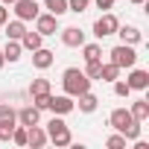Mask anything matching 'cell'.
Segmentation results:
<instances>
[{
  "instance_id": "cell-1",
  "label": "cell",
  "mask_w": 149,
  "mask_h": 149,
  "mask_svg": "<svg viewBox=\"0 0 149 149\" xmlns=\"http://www.w3.org/2000/svg\"><path fill=\"white\" fill-rule=\"evenodd\" d=\"M108 126H111L114 132H120L126 140H137V137H140V123L132 117L129 108H114V111L108 114Z\"/></svg>"
},
{
  "instance_id": "cell-2",
  "label": "cell",
  "mask_w": 149,
  "mask_h": 149,
  "mask_svg": "<svg viewBox=\"0 0 149 149\" xmlns=\"http://www.w3.org/2000/svg\"><path fill=\"white\" fill-rule=\"evenodd\" d=\"M61 88H64L67 97L76 100L79 94L91 91V79L85 76V70H79V67H67V70L61 73Z\"/></svg>"
},
{
  "instance_id": "cell-3",
  "label": "cell",
  "mask_w": 149,
  "mask_h": 149,
  "mask_svg": "<svg viewBox=\"0 0 149 149\" xmlns=\"http://www.w3.org/2000/svg\"><path fill=\"white\" fill-rule=\"evenodd\" d=\"M47 140H50L53 146H58V149H61V146H70V143H73L70 126H67V123H64V120H61L58 114H56V117H53V120L47 123Z\"/></svg>"
},
{
  "instance_id": "cell-4",
  "label": "cell",
  "mask_w": 149,
  "mask_h": 149,
  "mask_svg": "<svg viewBox=\"0 0 149 149\" xmlns=\"http://www.w3.org/2000/svg\"><path fill=\"white\" fill-rule=\"evenodd\" d=\"M108 56H111V64H117L120 70H123V67L129 70V67H134V64H137L134 44H123V41H120L117 47H111V53H108Z\"/></svg>"
},
{
  "instance_id": "cell-5",
  "label": "cell",
  "mask_w": 149,
  "mask_h": 149,
  "mask_svg": "<svg viewBox=\"0 0 149 149\" xmlns=\"http://www.w3.org/2000/svg\"><path fill=\"white\" fill-rule=\"evenodd\" d=\"M117 26H120V21H117L111 12H102V15L94 21V35H97V38H108V35L117 32Z\"/></svg>"
},
{
  "instance_id": "cell-6",
  "label": "cell",
  "mask_w": 149,
  "mask_h": 149,
  "mask_svg": "<svg viewBox=\"0 0 149 149\" xmlns=\"http://www.w3.org/2000/svg\"><path fill=\"white\" fill-rule=\"evenodd\" d=\"M12 6H15V9H12V12H15V18H18V21H24V24H26V21H35V18H38V12H41L35 0H15Z\"/></svg>"
},
{
  "instance_id": "cell-7",
  "label": "cell",
  "mask_w": 149,
  "mask_h": 149,
  "mask_svg": "<svg viewBox=\"0 0 149 149\" xmlns=\"http://www.w3.org/2000/svg\"><path fill=\"white\" fill-rule=\"evenodd\" d=\"M47 108H50L53 114L64 117V114H70L73 108H76V102H73V97H67V94H58V97H53V94H50V102H47Z\"/></svg>"
},
{
  "instance_id": "cell-8",
  "label": "cell",
  "mask_w": 149,
  "mask_h": 149,
  "mask_svg": "<svg viewBox=\"0 0 149 149\" xmlns=\"http://www.w3.org/2000/svg\"><path fill=\"white\" fill-rule=\"evenodd\" d=\"M35 32H41V35H56V32H58V18L50 15V12H38V18H35Z\"/></svg>"
},
{
  "instance_id": "cell-9",
  "label": "cell",
  "mask_w": 149,
  "mask_h": 149,
  "mask_svg": "<svg viewBox=\"0 0 149 149\" xmlns=\"http://www.w3.org/2000/svg\"><path fill=\"white\" fill-rule=\"evenodd\" d=\"M129 88L132 91H146L149 88V70H140V67H129V76H126Z\"/></svg>"
},
{
  "instance_id": "cell-10",
  "label": "cell",
  "mask_w": 149,
  "mask_h": 149,
  "mask_svg": "<svg viewBox=\"0 0 149 149\" xmlns=\"http://www.w3.org/2000/svg\"><path fill=\"white\" fill-rule=\"evenodd\" d=\"M50 140H47V132L35 123V126H26V146H32V149H41V146H47Z\"/></svg>"
},
{
  "instance_id": "cell-11",
  "label": "cell",
  "mask_w": 149,
  "mask_h": 149,
  "mask_svg": "<svg viewBox=\"0 0 149 149\" xmlns=\"http://www.w3.org/2000/svg\"><path fill=\"white\" fill-rule=\"evenodd\" d=\"M61 44L64 47H82L85 44V32L79 26H64L61 29Z\"/></svg>"
},
{
  "instance_id": "cell-12",
  "label": "cell",
  "mask_w": 149,
  "mask_h": 149,
  "mask_svg": "<svg viewBox=\"0 0 149 149\" xmlns=\"http://www.w3.org/2000/svg\"><path fill=\"white\" fill-rule=\"evenodd\" d=\"M53 61H56V53H53V50H47V47H38V50H32V67H38V70H47Z\"/></svg>"
},
{
  "instance_id": "cell-13",
  "label": "cell",
  "mask_w": 149,
  "mask_h": 149,
  "mask_svg": "<svg viewBox=\"0 0 149 149\" xmlns=\"http://www.w3.org/2000/svg\"><path fill=\"white\" fill-rule=\"evenodd\" d=\"M114 35H120V41H123V44H140V38H143V32H140L137 26H132V24L117 26V32H114Z\"/></svg>"
},
{
  "instance_id": "cell-14",
  "label": "cell",
  "mask_w": 149,
  "mask_h": 149,
  "mask_svg": "<svg viewBox=\"0 0 149 149\" xmlns=\"http://www.w3.org/2000/svg\"><path fill=\"white\" fill-rule=\"evenodd\" d=\"M18 123L21 126H35V123H41V111L35 105H24V108H18Z\"/></svg>"
},
{
  "instance_id": "cell-15",
  "label": "cell",
  "mask_w": 149,
  "mask_h": 149,
  "mask_svg": "<svg viewBox=\"0 0 149 149\" xmlns=\"http://www.w3.org/2000/svg\"><path fill=\"white\" fill-rule=\"evenodd\" d=\"M76 100H79V102H76V108H79L82 114H94V111H97V105H100V100H97V97H94L91 91H85V94H79Z\"/></svg>"
},
{
  "instance_id": "cell-16",
  "label": "cell",
  "mask_w": 149,
  "mask_h": 149,
  "mask_svg": "<svg viewBox=\"0 0 149 149\" xmlns=\"http://www.w3.org/2000/svg\"><path fill=\"white\" fill-rule=\"evenodd\" d=\"M129 111H132V117H134L137 123H146V120H149V100H134Z\"/></svg>"
},
{
  "instance_id": "cell-17",
  "label": "cell",
  "mask_w": 149,
  "mask_h": 149,
  "mask_svg": "<svg viewBox=\"0 0 149 149\" xmlns=\"http://www.w3.org/2000/svg\"><path fill=\"white\" fill-rule=\"evenodd\" d=\"M3 26H6V38H12V41H21V35L26 32V24L18 21V18H15V21H6Z\"/></svg>"
},
{
  "instance_id": "cell-18",
  "label": "cell",
  "mask_w": 149,
  "mask_h": 149,
  "mask_svg": "<svg viewBox=\"0 0 149 149\" xmlns=\"http://www.w3.org/2000/svg\"><path fill=\"white\" fill-rule=\"evenodd\" d=\"M41 41H44V35H41V32H29V29H26V32L21 35V47H24V50H29V53H32V50H38V47H41Z\"/></svg>"
},
{
  "instance_id": "cell-19",
  "label": "cell",
  "mask_w": 149,
  "mask_h": 149,
  "mask_svg": "<svg viewBox=\"0 0 149 149\" xmlns=\"http://www.w3.org/2000/svg\"><path fill=\"white\" fill-rule=\"evenodd\" d=\"M21 53H24L21 41H12V38H9V41H6V50H3V58L15 64V61H21Z\"/></svg>"
},
{
  "instance_id": "cell-20",
  "label": "cell",
  "mask_w": 149,
  "mask_h": 149,
  "mask_svg": "<svg viewBox=\"0 0 149 149\" xmlns=\"http://www.w3.org/2000/svg\"><path fill=\"white\" fill-rule=\"evenodd\" d=\"M44 9H47L50 15H56V18H61V15L67 12V0H44Z\"/></svg>"
},
{
  "instance_id": "cell-21",
  "label": "cell",
  "mask_w": 149,
  "mask_h": 149,
  "mask_svg": "<svg viewBox=\"0 0 149 149\" xmlns=\"http://www.w3.org/2000/svg\"><path fill=\"white\" fill-rule=\"evenodd\" d=\"M0 123H6V126H15V123H18V111H15L9 102L0 105Z\"/></svg>"
},
{
  "instance_id": "cell-22",
  "label": "cell",
  "mask_w": 149,
  "mask_h": 149,
  "mask_svg": "<svg viewBox=\"0 0 149 149\" xmlns=\"http://www.w3.org/2000/svg\"><path fill=\"white\" fill-rule=\"evenodd\" d=\"M50 94V79H32L29 82V97H41Z\"/></svg>"
},
{
  "instance_id": "cell-23",
  "label": "cell",
  "mask_w": 149,
  "mask_h": 149,
  "mask_svg": "<svg viewBox=\"0 0 149 149\" xmlns=\"http://www.w3.org/2000/svg\"><path fill=\"white\" fill-rule=\"evenodd\" d=\"M100 79H102V82H114V79H120V67H117V64H111V61H108V64H102Z\"/></svg>"
},
{
  "instance_id": "cell-24",
  "label": "cell",
  "mask_w": 149,
  "mask_h": 149,
  "mask_svg": "<svg viewBox=\"0 0 149 149\" xmlns=\"http://www.w3.org/2000/svg\"><path fill=\"white\" fill-rule=\"evenodd\" d=\"M100 70H102V58H94V61H85V76L94 82L100 79Z\"/></svg>"
},
{
  "instance_id": "cell-25",
  "label": "cell",
  "mask_w": 149,
  "mask_h": 149,
  "mask_svg": "<svg viewBox=\"0 0 149 149\" xmlns=\"http://www.w3.org/2000/svg\"><path fill=\"white\" fill-rule=\"evenodd\" d=\"M82 56H85V61L102 58V47H100V44H82Z\"/></svg>"
},
{
  "instance_id": "cell-26",
  "label": "cell",
  "mask_w": 149,
  "mask_h": 149,
  "mask_svg": "<svg viewBox=\"0 0 149 149\" xmlns=\"http://www.w3.org/2000/svg\"><path fill=\"white\" fill-rule=\"evenodd\" d=\"M12 143L15 146H26V126H15V132H12Z\"/></svg>"
},
{
  "instance_id": "cell-27",
  "label": "cell",
  "mask_w": 149,
  "mask_h": 149,
  "mask_svg": "<svg viewBox=\"0 0 149 149\" xmlns=\"http://www.w3.org/2000/svg\"><path fill=\"white\" fill-rule=\"evenodd\" d=\"M88 6H91V0H67V12H76V15H82Z\"/></svg>"
},
{
  "instance_id": "cell-28",
  "label": "cell",
  "mask_w": 149,
  "mask_h": 149,
  "mask_svg": "<svg viewBox=\"0 0 149 149\" xmlns=\"http://www.w3.org/2000/svg\"><path fill=\"white\" fill-rule=\"evenodd\" d=\"M105 146H108V149H126V137H123L120 132H114V134L105 140Z\"/></svg>"
},
{
  "instance_id": "cell-29",
  "label": "cell",
  "mask_w": 149,
  "mask_h": 149,
  "mask_svg": "<svg viewBox=\"0 0 149 149\" xmlns=\"http://www.w3.org/2000/svg\"><path fill=\"white\" fill-rule=\"evenodd\" d=\"M111 85H114V94H117V97H129V94H132V88H129V82H120V79H114Z\"/></svg>"
},
{
  "instance_id": "cell-30",
  "label": "cell",
  "mask_w": 149,
  "mask_h": 149,
  "mask_svg": "<svg viewBox=\"0 0 149 149\" xmlns=\"http://www.w3.org/2000/svg\"><path fill=\"white\" fill-rule=\"evenodd\" d=\"M47 102H50V94H41V97H32V105L38 111H47Z\"/></svg>"
},
{
  "instance_id": "cell-31",
  "label": "cell",
  "mask_w": 149,
  "mask_h": 149,
  "mask_svg": "<svg viewBox=\"0 0 149 149\" xmlns=\"http://www.w3.org/2000/svg\"><path fill=\"white\" fill-rule=\"evenodd\" d=\"M15 126H18V123H15ZM15 126L0 123V140H12V132H15Z\"/></svg>"
},
{
  "instance_id": "cell-32",
  "label": "cell",
  "mask_w": 149,
  "mask_h": 149,
  "mask_svg": "<svg viewBox=\"0 0 149 149\" xmlns=\"http://www.w3.org/2000/svg\"><path fill=\"white\" fill-rule=\"evenodd\" d=\"M91 3H94L97 9H102V12H108V9L114 6V0H91Z\"/></svg>"
},
{
  "instance_id": "cell-33",
  "label": "cell",
  "mask_w": 149,
  "mask_h": 149,
  "mask_svg": "<svg viewBox=\"0 0 149 149\" xmlns=\"http://www.w3.org/2000/svg\"><path fill=\"white\" fill-rule=\"evenodd\" d=\"M9 21V9H6V3H0V26H3Z\"/></svg>"
},
{
  "instance_id": "cell-34",
  "label": "cell",
  "mask_w": 149,
  "mask_h": 149,
  "mask_svg": "<svg viewBox=\"0 0 149 149\" xmlns=\"http://www.w3.org/2000/svg\"><path fill=\"white\" fill-rule=\"evenodd\" d=\"M3 64H6V58H3V53H0V67H3Z\"/></svg>"
},
{
  "instance_id": "cell-35",
  "label": "cell",
  "mask_w": 149,
  "mask_h": 149,
  "mask_svg": "<svg viewBox=\"0 0 149 149\" xmlns=\"http://www.w3.org/2000/svg\"><path fill=\"white\" fill-rule=\"evenodd\" d=\"M132 3H134V6H140V3H146V0H132Z\"/></svg>"
},
{
  "instance_id": "cell-36",
  "label": "cell",
  "mask_w": 149,
  "mask_h": 149,
  "mask_svg": "<svg viewBox=\"0 0 149 149\" xmlns=\"http://www.w3.org/2000/svg\"><path fill=\"white\" fill-rule=\"evenodd\" d=\"M0 3H15V0H0Z\"/></svg>"
}]
</instances>
